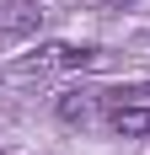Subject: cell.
Returning a JSON list of instances; mask_svg holds the SVG:
<instances>
[{"label": "cell", "instance_id": "6da1fadb", "mask_svg": "<svg viewBox=\"0 0 150 155\" xmlns=\"http://www.w3.org/2000/svg\"><path fill=\"white\" fill-rule=\"evenodd\" d=\"M97 64V48H70V43H38L22 59V75H48V70H86Z\"/></svg>", "mask_w": 150, "mask_h": 155}, {"label": "cell", "instance_id": "7a4b0ae2", "mask_svg": "<svg viewBox=\"0 0 150 155\" xmlns=\"http://www.w3.org/2000/svg\"><path fill=\"white\" fill-rule=\"evenodd\" d=\"M43 21L38 0H0V38H32Z\"/></svg>", "mask_w": 150, "mask_h": 155}, {"label": "cell", "instance_id": "3957f363", "mask_svg": "<svg viewBox=\"0 0 150 155\" xmlns=\"http://www.w3.org/2000/svg\"><path fill=\"white\" fill-rule=\"evenodd\" d=\"M113 128H118L123 139H150V107H139V102H118V107H113Z\"/></svg>", "mask_w": 150, "mask_h": 155}, {"label": "cell", "instance_id": "277c9868", "mask_svg": "<svg viewBox=\"0 0 150 155\" xmlns=\"http://www.w3.org/2000/svg\"><path fill=\"white\" fill-rule=\"evenodd\" d=\"M54 112H59L64 123H86V118H91V96H86V91H64Z\"/></svg>", "mask_w": 150, "mask_h": 155}, {"label": "cell", "instance_id": "5b68a950", "mask_svg": "<svg viewBox=\"0 0 150 155\" xmlns=\"http://www.w3.org/2000/svg\"><path fill=\"white\" fill-rule=\"evenodd\" d=\"M97 5H107V11H118V5H129V0H97Z\"/></svg>", "mask_w": 150, "mask_h": 155}]
</instances>
